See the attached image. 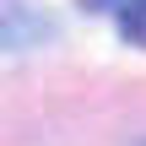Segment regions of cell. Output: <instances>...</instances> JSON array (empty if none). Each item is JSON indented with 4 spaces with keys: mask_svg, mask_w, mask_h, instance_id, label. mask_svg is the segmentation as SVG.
<instances>
[{
    "mask_svg": "<svg viewBox=\"0 0 146 146\" xmlns=\"http://www.w3.org/2000/svg\"><path fill=\"white\" fill-rule=\"evenodd\" d=\"M54 38V16L38 11V5H5L0 11V49L16 54V49H38Z\"/></svg>",
    "mask_w": 146,
    "mask_h": 146,
    "instance_id": "1",
    "label": "cell"
},
{
    "mask_svg": "<svg viewBox=\"0 0 146 146\" xmlns=\"http://www.w3.org/2000/svg\"><path fill=\"white\" fill-rule=\"evenodd\" d=\"M119 27L130 43H146V0H119Z\"/></svg>",
    "mask_w": 146,
    "mask_h": 146,
    "instance_id": "2",
    "label": "cell"
}]
</instances>
